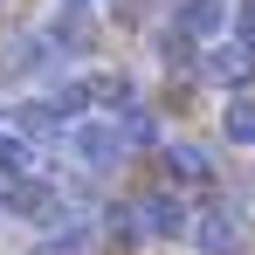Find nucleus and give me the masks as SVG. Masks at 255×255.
Listing matches in <instances>:
<instances>
[{"mask_svg":"<svg viewBox=\"0 0 255 255\" xmlns=\"http://www.w3.org/2000/svg\"><path fill=\"white\" fill-rule=\"evenodd\" d=\"M69 159L83 172H111L125 159V131L104 125V118H76V125H69Z\"/></svg>","mask_w":255,"mask_h":255,"instance_id":"obj_1","label":"nucleus"},{"mask_svg":"<svg viewBox=\"0 0 255 255\" xmlns=\"http://www.w3.org/2000/svg\"><path fill=\"white\" fill-rule=\"evenodd\" d=\"M131 221H138V235H159V242H172V235H186V221H193V214L179 207L172 193H145V200L131 207Z\"/></svg>","mask_w":255,"mask_h":255,"instance_id":"obj_2","label":"nucleus"},{"mask_svg":"<svg viewBox=\"0 0 255 255\" xmlns=\"http://www.w3.org/2000/svg\"><path fill=\"white\" fill-rule=\"evenodd\" d=\"M186 235L200 242V255H235V249H242V221H235L228 207H200Z\"/></svg>","mask_w":255,"mask_h":255,"instance_id":"obj_3","label":"nucleus"},{"mask_svg":"<svg viewBox=\"0 0 255 255\" xmlns=\"http://www.w3.org/2000/svg\"><path fill=\"white\" fill-rule=\"evenodd\" d=\"M249 62H255V55H242L235 42H214V48H200L193 76H200V83H221V90H235L242 76H249Z\"/></svg>","mask_w":255,"mask_h":255,"instance_id":"obj_4","label":"nucleus"},{"mask_svg":"<svg viewBox=\"0 0 255 255\" xmlns=\"http://www.w3.org/2000/svg\"><path fill=\"white\" fill-rule=\"evenodd\" d=\"M7 131H21V138L35 145V138H48V131H69V118H62L55 97H28V104L14 111V125H7Z\"/></svg>","mask_w":255,"mask_h":255,"instance_id":"obj_5","label":"nucleus"},{"mask_svg":"<svg viewBox=\"0 0 255 255\" xmlns=\"http://www.w3.org/2000/svg\"><path fill=\"white\" fill-rule=\"evenodd\" d=\"M35 166H42V152H35L21 131H0V179L21 186V179H35Z\"/></svg>","mask_w":255,"mask_h":255,"instance_id":"obj_6","label":"nucleus"},{"mask_svg":"<svg viewBox=\"0 0 255 255\" xmlns=\"http://www.w3.org/2000/svg\"><path fill=\"white\" fill-rule=\"evenodd\" d=\"M221 21H228V7L221 0H179V35H221Z\"/></svg>","mask_w":255,"mask_h":255,"instance_id":"obj_7","label":"nucleus"},{"mask_svg":"<svg viewBox=\"0 0 255 255\" xmlns=\"http://www.w3.org/2000/svg\"><path fill=\"white\" fill-rule=\"evenodd\" d=\"M166 166L179 172V179H200V186L214 179V159L200 152V145H172V152H166Z\"/></svg>","mask_w":255,"mask_h":255,"instance_id":"obj_8","label":"nucleus"},{"mask_svg":"<svg viewBox=\"0 0 255 255\" xmlns=\"http://www.w3.org/2000/svg\"><path fill=\"white\" fill-rule=\"evenodd\" d=\"M221 131H228V145H255V97H235L228 118H221Z\"/></svg>","mask_w":255,"mask_h":255,"instance_id":"obj_9","label":"nucleus"},{"mask_svg":"<svg viewBox=\"0 0 255 255\" xmlns=\"http://www.w3.org/2000/svg\"><path fill=\"white\" fill-rule=\"evenodd\" d=\"M235 28H242V42H235V48L255 55V0H242V21H235Z\"/></svg>","mask_w":255,"mask_h":255,"instance_id":"obj_10","label":"nucleus"},{"mask_svg":"<svg viewBox=\"0 0 255 255\" xmlns=\"http://www.w3.org/2000/svg\"><path fill=\"white\" fill-rule=\"evenodd\" d=\"M118 21H125V28H138V21H145V0H118Z\"/></svg>","mask_w":255,"mask_h":255,"instance_id":"obj_11","label":"nucleus"},{"mask_svg":"<svg viewBox=\"0 0 255 255\" xmlns=\"http://www.w3.org/2000/svg\"><path fill=\"white\" fill-rule=\"evenodd\" d=\"M62 7H90V0H62Z\"/></svg>","mask_w":255,"mask_h":255,"instance_id":"obj_12","label":"nucleus"}]
</instances>
